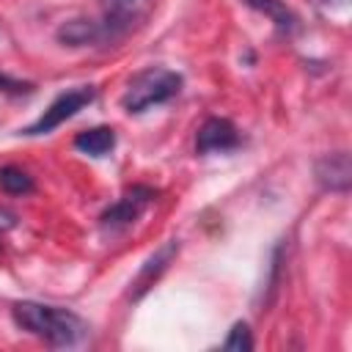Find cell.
I'll return each instance as SVG.
<instances>
[{
    "instance_id": "2",
    "label": "cell",
    "mask_w": 352,
    "mask_h": 352,
    "mask_svg": "<svg viewBox=\"0 0 352 352\" xmlns=\"http://www.w3.org/2000/svg\"><path fill=\"white\" fill-rule=\"evenodd\" d=\"M182 91V74L170 72V69H143L138 72L129 82L126 91L121 96V107L126 113H146L151 104H162L168 99H173Z\"/></svg>"
},
{
    "instance_id": "9",
    "label": "cell",
    "mask_w": 352,
    "mask_h": 352,
    "mask_svg": "<svg viewBox=\"0 0 352 352\" xmlns=\"http://www.w3.org/2000/svg\"><path fill=\"white\" fill-rule=\"evenodd\" d=\"M113 146H116V132L110 126H94L74 138V148L91 157H104L107 151H113Z\"/></svg>"
},
{
    "instance_id": "3",
    "label": "cell",
    "mask_w": 352,
    "mask_h": 352,
    "mask_svg": "<svg viewBox=\"0 0 352 352\" xmlns=\"http://www.w3.org/2000/svg\"><path fill=\"white\" fill-rule=\"evenodd\" d=\"M96 99V88L94 85H80V88H72V91H63L52 99V104L30 124L22 129V135L28 138H36V135H47L52 129H58L60 124H66L69 118H74L82 107H88L91 102Z\"/></svg>"
},
{
    "instance_id": "13",
    "label": "cell",
    "mask_w": 352,
    "mask_h": 352,
    "mask_svg": "<svg viewBox=\"0 0 352 352\" xmlns=\"http://www.w3.org/2000/svg\"><path fill=\"white\" fill-rule=\"evenodd\" d=\"M0 91H6V94H30L33 91V85L30 82H22V80H11L8 74H0Z\"/></svg>"
},
{
    "instance_id": "10",
    "label": "cell",
    "mask_w": 352,
    "mask_h": 352,
    "mask_svg": "<svg viewBox=\"0 0 352 352\" xmlns=\"http://www.w3.org/2000/svg\"><path fill=\"white\" fill-rule=\"evenodd\" d=\"M250 8H256V11H261V14H267L275 25H278V30H283V33H292L294 30V25H297V16L286 8V3H280V0H245Z\"/></svg>"
},
{
    "instance_id": "5",
    "label": "cell",
    "mask_w": 352,
    "mask_h": 352,
    "mask_svg": "<svg viewBox=\"0 0 352 352\" xmlns=\"http://www.w3.org/2000/svg\"><path fill=\"white\" fill-rule=\"evenodd\" d=\"M242 143L239 129L234 126V121L212 116L206 118L198 132H195V151L198 154H212V151H234Z\"/></svg>"
},
{
    "instance_id": "7",
    "label": "cell",
    "mask_w": 352,
    "mask_h": 352,
    "mask_svg": "<svg viewBox=\"0 0 352 352\" xmlns=\"http://www.w3.org/2000/svg\"><path fill=\"white\" fill-rule=\"evenodd\" d=\"M316 182L330 190V192H346L352 184V168H349V154L346 151H333L316 160L314 165Z\"/></svg>"
},
{
    "instance_id": "1",
    "label": "cell",
    "mask_w": 352,
    "mask_h": 352,
    "mask_svg": "<svg viewBox=\"0 0 352 352\" xmlns=\"http://www.w3.org/2000/svg\"><path fill=\"white\" fill-rule=\"evenodd\" d=\"M11 316L14 322L33 333L36 338L47 341L50 346H72L77 344L88 324L69 308H60V305H44V302H33V300H22L11 308Z\"/></svg>"
},
{
    "instance_id": "8",
    "label": "cell",
    "mask_w": 352,
    "mask_h": 352,
    "mask_svg": "<svg viewBox=\"0 0 352 352\" xmlns=\"http://www.w3.org/2000/svg\"><path fill=\"white\" fill-rule=\"evenodd\" d=\"M113 25H102V22H94V19H69L58 28V41L60 44H69V47H82V44H94V41H102L110 33Z\"/></svg>"
},
{
    "instance_id": "4",
    "label": "cell",
    "mask_w": 352,
    "mask_h": 352,
    "mask_svg": "<svg viewBox=\"0 0 352 352\" xmlns=\"http://www.w3.org/2000/svg\"><path fill=\"white\" fill-rule=\"evenodd\" d=\"M154 195H157V192H154L151 187H146V184H135V187H129L113 206H107V209L102 212V217H99V228H102L104 234H118V231L129 228V226L146 212V206L151 204Z\"/></svg>"
},
{
    "instance_id": "11",
    "label": "cell",
    "mask_w": 352,
    "mask_h": 352,
    "mask_svg": "<svg viewBox=\"0 0 352 352\" xmlns=\"http://www.w3.org/2000/svg\"><path fill=\"white\" fill-rule=\"evenodd\" d=\"M0 190H6L8 195H25L33 190V179L16 165H6L0 168Z\"/></svg>"
},
{
    "instance_id": "12",
    "label": "cell",
    "mask_w": 352,
    "mask_h": 352,
    "mask_svg": "<svg viewBox=\"0 0 352 352\" xmlns=\"http://www.w3.org/2000/svg\"><path fill=\"white\" fill-rule=\"evenodd\" d=\"M223 349H234V352H245V349H253V338H250V327L245 322H236L231 327V333L226 336L223 341Z\"/></svg>"
},
{
    "instance_id": "6",
    "label": "cell",
    "mask_w": 352,
    "mask_h": 352,
    "mask_svg": "<svg viewBox=\"0 0 352 352\" xmlns=\"http://www.w3.org/2000/svg\"><path fill=\"white\" fill-rule=\"evenodd\" d=\"M176 253H179V242H176V239H170V242H165L162 248H157V250L143 261V267L138 270L135 280L129 283V300H140V297L160 280V275L168 270V264L173 261Z\"/></svg>"
}]
</instances>
